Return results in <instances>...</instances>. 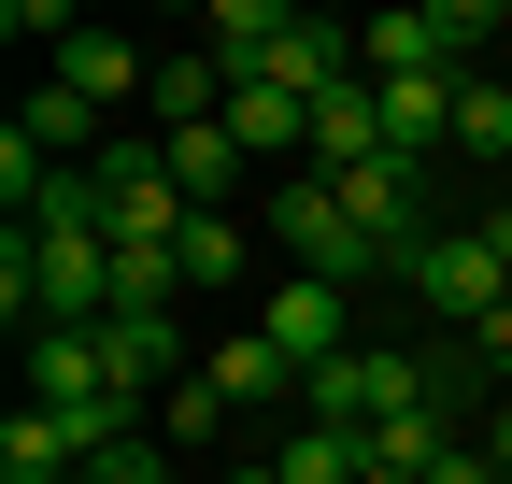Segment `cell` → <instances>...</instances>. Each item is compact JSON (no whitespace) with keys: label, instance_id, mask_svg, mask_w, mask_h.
I'll list each match as a JSON object with an SVG mask.
<instances>
[{"label":"cell","instance_id":"obj_1","mask_svg":"<svg viewBox=\"0 0 512 484\" xmlns=\"http://www.w3.org/2000/svg\"><path fill=\"white\" fill-rule=\"evenodd\" d=\"M86 200H100V242H114V257H171L185 214H200V200L171 186V143H100L86 157Z\"/></svg>","mask_w":512,"mask_h":484},{"label":"cell","instance_id":"obj_2","mask_svg":"<svg viewBox=\"0 0 512 484\" xmlns=\"http://www.w3.org/2000/svg\"><path fill=\"white\" fill-rule=\"evenodd\" d=\"M256 214H271V242H285L313 285H370V271H384L370 242H356V214H342V186H328V171H285V186L256 200Z\"/></svg>","mask_w":512,"mask_h":484},{"label":"cell","instance_id":"obj_3","mask_svg":"<svg viewBox=\"0 0 512 484\" xmlns=\"http://www.w3.org/2000/svg\"><path fill=\"white\" fill-rule=\"evenodd\" d=\"M399 285L427 299L441 328H484L498 299H512V271H498V242H484V214H470V228H427L413 257H399Z\"/></svg>","mask_w":512,"mask_h":484},{"label":"cell","instance_id":"obj_4","mask_svg":"<svg viewBox=\"0 0 512 484\" xmlns=\"http://www.w3.org/2000/svg\"><path fill=\"white\" fill-rule=\"evenodd\" d=\"M256 342H271L285 371L313 385V371H328V356H356V285H313V271H285L271 299H256Z\"/></svg>","mask_w":512,"mask_h":484},{"label":"cell","instance_id":"obj_5","mask_svg":"<svg viewBox=\"0 0 512 484\" xmlns=\"http://www.w3.org/2000/svg\"><path fill=\"white\" fill-rule=\"evenodd\" d=\"M456 86H470V72H370V100H384V143H399L413 171H427V157H456Z\"/></svg>","mask_w":512,"mask_h":484},{"label":"cell","instance_id":"obj_6","mask_svg":"<svg viewBox=\"0 0 512 484\" xmlns=\"http://www.w3.org/2000/svg\"><path fill=\"white\" fill-rule=\"evenodd\" d=\"M100 356H114L128 399H143V385H185V328H171V299H128V314L100 328Z\"/></svg>","mask_w":512,"mask_h":484},{"label":"cell","instance_id":"obj_7","mask_svg":"<svg viewBox=\"0 0 512 484\" xmlns=\"http://www.w3.org/2000/svg\"><path fill=\"white\" fill-rule=\"evenodd\" d=\"M15 143H29L43 171H86V157H100V100H72V86L43 72V86L15 100Z\"/></svg>","mask_w":512,"mask_h":484},{"label":"cell","instance_id":"obj_8","mask_svg":"<svg viewBox=\"0 0 512 484\" xmlns=\"http://www.w3.org/2000/svg\"><path fill=\"white\" fill-rule=\"evenodd\" d=\"M57 86H72V100H157V57L114 43V29H72V43H57Z\"/></svg>","mask_w":512,"mask_h":484},{"label":"cell","instance_id":"obj_9","mask_svg":"<svg viewBox=\"0 0 512 484\" xmlns=\"http://www.w3.org/2000/svg\"><path fill=\"white\" fill-rule=\"evenodd\" d=\"M0 484H86V442L57 428L43 399H15V413H0Z\"/></svg>","mask_w":512,"mask_h":484},{"label":"cell","instance_id":"obj_10","mask_svg":"<svg viewBox=\"0 0 512 484\" xmlns=\"http://www.w3.org/2000/svg\"><path fill=\"white\" fill-rule=\"evenodd\" d=\"M370 157H399V143H384V100H370V72H356V86L313 100V171H370Z\"/></svg>","mask_w":512,"mask_h":484},{"label":"cell","instance_id":"obj_11","mask_svg":"<svg viewBox=\"0 0 512 484\" xmlns=\"http://www.w3.org/2000/svg\"><path fill=\"white\" fill-rule=\"evenodd\" d=\"M200 385H214L228 413H299V371H285V356H271V342H256V328H242L228 356H200Z\"/></svg>","mask_w":512,"mask_h":484},{"label":"cell","instance_id":"obj_12","mask_svg":"<svg viewBox=\"0 0 512 484\" xmlns=\"http://www.w3.org/2000/svg\"><path fill=\"white\" fill-rule=\"evenodd\" d=\"M271 470H285V484H370V442H342V428H313V413H285V428H271Z\"/></svg>","mask_w":512,"mask_h":484},{"label":"cell","instance_id":"obj_13","mask_svg":"<svg viewBox=\"0 0 512 484\" xmlns=\"http://www.w3.org/2000/svg\"><path fill=\"white\" fill-rule=\"evenodd\" d=\"M214 114H228V72H214V57H200V43L157 57V143H171V129H214Z\"/></svg>","mask_w":512,"mask_h":484},{"label":"cell","instance_id":"obj_14","mask_svg":"<svg viewBox=\"0 0 512 484\" xmlns=\"http://www.w3.org/2000/svg\"><path fill=\"white\" fill-rule=\"evenodd\" d=\"M171 186L200 200V214H228V186H242V143H228V114H214V129H171Z\"/></svg>","mask_w":512,"mask_h":484},{"label":"cell","instance_id":"obj_15","mask_svg":"<svg viewBox=\"0 0 512 484\" xmlns=\"http://www.w3.org/2000/svg\"><path fill=\"white\" fill-rule=\"evenodd\" d=\"M242 257H256V242H242V214H185V242H171V271H185V285H228Z\"/></svg>","mask_w":512,"mask_h":484},{"label":"cell","instance_id":"obj_16","mask_svg":"<svg viewBox=\"0 0 512 484\" xmlns=\"http://www.w3.org/2000/svg\"><path fill=\"white\" fill-rule=\"evenodd\" d=\"M456 157H512V86H498V72L456 86Z\"/></svg>","mask_w":512,"mask_h":484},{"label":"cell","instance_id":"obj_17","mask_svg":"<svg viewBox=\"0 0 512 484\" xmlns=\"http://www.w3.org/2000/svg\"><path fill=\"white\" fill-rule=\"evenodd\" d=\"M441 385H512V299L484 328H456V356H441Z\"/></svg>","mask_w":512,"mask_h":484},{"label":"cell","instance_id":"obj_18","mask_svg":"<svg viewBox=\"0 0 512 484\" xmlns=\"http://www.w3.org/2000/svg\"><path fill=\"white\" fill-rule=\"evenodd\" d=\"M214 428H228V399H214V385H200V371H185V385H171V399H157V442H214Z\"/></svg>","mask_w":512,"mask_h":484},{"label":"cell","instance_id":"obj_19","mask_svg":"<svg viewBox=\"0 0 512 484\" xmlns=\"http://www.w3.org/2000/svg\"><path fill=\"white\" fill-rule=\"evenodd\" d=\"M228 484H285V470H271V456H242V470H228Z\"/></svg>","mask_w":512,"mask_h":484},{"label":"cell","instance_id":"obj_20","mask_svg":"<svg viewBox=\"0 0 512 484\" xmlns=\"http://www.w3.org/2000/svg\"><path fill=\"white\" fill-rule=\"evenodd\" d=\"M370 484H413V470H370Z\"/></svg>","mask_w":512,"mask_h":484}]
</instances>
